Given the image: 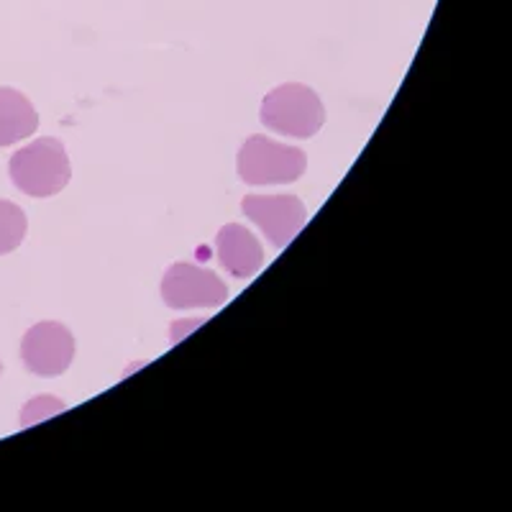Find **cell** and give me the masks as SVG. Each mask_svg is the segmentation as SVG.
<instances>
[{"label": "cell", "mask_w": 512, "mask_h": 512, "mask_svg": "<svg viewBox=\"0 0 512 512\" xmlns=\"http://www.w3.org/2000/svg\"><path fill=\"white\" fill-rule=\"evenodd\" d=\"M308 169L303 149L251 136L239 152V175L246 185H287L297 182Z\"/></svg>", "instance_id": "3"}, {"label": "cell", "mask_w": 512, "mask_h": 512, "mask_svg": "<svg viewBox=\"0 0 512 512\" xmlns=\"http://www.w3.org/2000/svg\"><path fill=\"white\" fill-rule=\"evenodd\" d=\"M262 123L269 131H277L282 136L310 139L326 123V108L320 103L318 93H313L308 85L287 82L264 98Z\"/></svg>", "instance_id": "2"}, {"label": "cell", "mask_w": 512, "mask_h": 512, "mask_svg": "<svg viewBox=\"0 0 512 512\" xmlns=\"http://www.w3.org/2000/svg\"><path fill=\"white\" fill-rule=\"evenodd\" d=\"M21 359L31 374L39 377H59L70 369L75 359V338L62 323L44 320L26 331L21 344Z\"/></svg>", "instance_id": "6"}, {"label": "cell", "mask_w": 512, "mask_h": 512, "mask_svg": "<svg viewBox=\"0 0 512 512\" xmlns=\"http://www.w3.org/2000/svg\"><path fill=\"white\" fill-rule=\"evenodd\" d=\"M26 236V213L11 200H0V254H11Z\"/></svg>", "instance_id": "9"}, {"label": "cell", "mask_w": 512, "mask_h": 512, "mask_svg": "<svg viewBox=\"0 0 512 512\" xmlns=\"http://www.w3.org/2000/svg\"><path fill=\"white\" fill-rule=\"evenodd\" d=\"M13 185L31 198H52L70 182V157L59 139H36L8 164Z\"/></svg>", "instance_id": "1"}, {"label": "cell", "mask_w": 512, "mask_h": 512, "mask_svg": "<svg viewBox=\"0 0 512 512\" xmlns=\"http://www.w3.org/2000/svg\"><path fill=\"white\" fill-rule=\"evenodd\" d=\"M216 249L223 269L239 280H249L264 267L262 244L256 241L249 228L239 226V223H228L218 231Z\"/></svg>", "instance_id": "7"}, {"label": "cell", "mask_w": 512, "mask_h": 512, "mask_svg": "<svg viewBox=\"0 0 512 512\" xmlns=\"http://www.w3.org/2000/svg\"><path fill=\"white\" fill-rule=\"evenodd\" d=\"M57 413H64L62 402L52 395H41V397H36V400H31L29 405L24 408V413H21V425H24V428H29V425L41 423V420L52 418V415H57Z\"/></svg>", "instance_id": "10"}, {"label": "cell", "mask_w": 512, "mask_h": 512, "mask_svg": "<svg viewBox=\"0 0 512 512\" xmlns=\"http://www.w3.org/2000/svg\"><path fill=\"white\" fill-rule=\"evenodd\" d=\"M241 210L277 249H285L308 223V208L295 195H246Z\"/></svg>", "instance_id": "5"}, {"label": "cell", "mask_w": 512, "mask_h": 512, "mask_svg": "<svg viewBox=\"0 0 512 512\" xmlns=\"http://www.w3.org/2000/svg\"><path fill=\"white\" fill-rule=\"evenodd\" d=\"M162 297L175 310L218 308L228 300V287L216 272L182 262L164 274Z\"/></svg>", "instance_id": "4"}, {"label": "cell", "mask_w": 512, "mask_h": 512, "mask_svg": "<svg viewBox=\"0 0 512 512\" xmlns=\"http://www.w3.org/2000/svg\"><path fill=\"white\" fill-rule=\"evenodd\" d=\"M39 128V113L26 95L13 88H0V146L29 139Z\"/></svg>", "instance_id": "8"}]
</instances>
